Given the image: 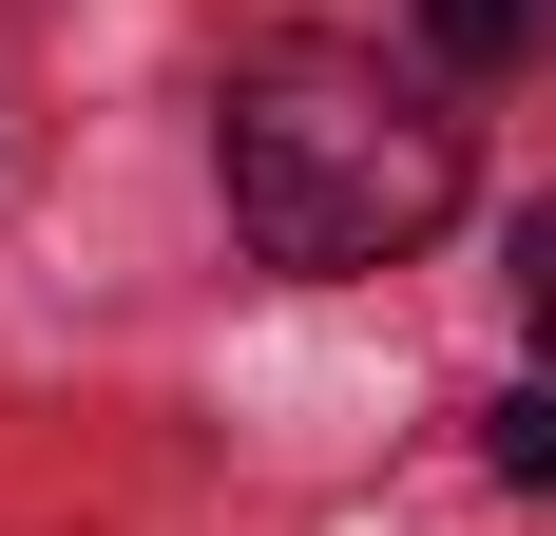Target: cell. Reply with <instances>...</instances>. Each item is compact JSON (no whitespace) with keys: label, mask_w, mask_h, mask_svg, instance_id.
Instances as JSON below:
<instances>
[{"label":"cell","mask_w":556,"mask_h":536,"mask_svg":"<svg viewBox=\"0 0 556 536\" xmlns=\"http://www.w3.org/2000/svg\"><path fill=\"white\" fill-rule=\"evenodd\" d=\"M212 173L269 268H403L460 212V115L422 77H384L365 39H269L212 97Z\"/></svg>","instance_id":"cell-1"},{"label":"cell","mask_w":556,"mask_h":536,"mask_svg":"<svg viewBox=\"0 0 556 536\" xmlns=\"http://www.w3.org/2000/svg\"><path fill=\"white\" fill-rule=\"evenodd\" d=\"M422 58L442 77H518L538 58V0H422Z\"/></svg>","instance_id":"cell-2"},{"label":"cell","mask_w":556,"mask_h":536,"mask_svg":"<svg viewBox=\"0 0 556 536\" xmlns=\"http://www.w3.org/2000/svg\"><path fill=\"white\" fill-rule=\"evenodd\" d=\"M480 460H500V480H518V498H556V383H518L500 422H480Z\"/></svg>","instance_id":"cell-3"},{"label":"cell","mask_w":556,"mask_h":536,"mask_svg":"<svg viewBox=\"0 0 556 536\" xmlns=\"http://www.w3.org/2000/svg\"><path fill=\"white\" fill-rule=\"evenodd\" d=\"M518 326L556 345V212H518Z\"/></svg>","instance_id":"cell-4"},{"label":"cell","mask_w":556,"mask_h":536,"mask_svg":"<svg viewBox=\"0 0 556 536\" xmlns=\"http://www.w3.org/2000/svg\"><path fill=\"white\" fill-rule=\"evenodd\" d=\"M538 39H556V0H538Z\"/></svg>","instance_id":"cell-5"}]
</instances>
